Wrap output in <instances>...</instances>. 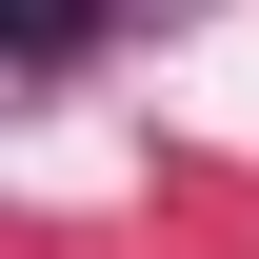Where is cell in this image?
Returning <instances> with one entry per match:
<instances>
[{"label":"cell","mask_w":259,"mask_h":259,"mask_svg":"<svg viewBox=\"0 0 259 259\" xmlns=\"http://www.w3.org/2000/svg\"><path fill=\"white\" fill-rule=\"evenodd\" d=\"M80 20H100V0H0V40H20V60H80Z\"/></svg>","instance_id":"obj_1"}]
</instances>
